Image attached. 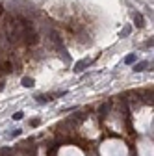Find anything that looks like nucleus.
Instances as JSON below:
<instances>
[{"mask_svg":"<svg viewBox=\"0 0 154 156\" xmlns=\"http://www.w3.org/2000/svg\"><path fill=\"white\" fill-rule=\"evenodd\" d=\"M87 63H89V60H82V62H78V63L74 65V71H76V73H80V71H84Z\"/></svg>","mask_w":154,"mask_h":156,"instance_id":"1","label":"nucleus"},{"mask_svg":"<svg viewBox=\"0 0 154 156\" xmlns=\"http://www.w3.org/2000/svg\"><path fill=\"white\" fill-rule=\"evenodd\" d=\"M134 21H136V26H143V17H141V13H134Z\"/></svg>","mask_w":154,"mask_h":156,"instance_id":"4","label":"nucleus"},{"mask_svg":"<svg viewBox=\"0 0 154 156\" xmlns=\"http://www.w3.org/2000/svg\"><path fill=\"white\" fill-rule=\"evenodd\" d=\"M13 119H15V121L23 119V112H17V113H13Z\"/></svg>","mask_w":154,"mask_h":156,"instance_id":"7","label":"nucleus"},{"mask_svg":"<svg viewBox=\"0 0 154 156\" xmlns=\"http://www.w3.org/2000/svg\"><path fill=\"white\" fill-rule=\"evenodd\" d=\"M134 62H136V54H130V56H126V58H124V63H128V65H130V63H134Z\"/></svg>","mask_w":154,"mask_h":156,"instance_id":"5","label":"nucleus"},{"mask_svg":"<svg viewBox=\"0 0 154 156\" xmlns=\"http://www.w3.org/2000/svg\"><path fill=\"white\" fill-rule=\"evenodd\" d=\"M52 97L54 95H39V97H37V101H39V102H50Z\"/></svg>","mask_w":154,"mask_h":156,"instance_id":"3","label":"nucleus"},{"mask_svg":"<svg viewBox=\"0 0 154 156\" xmlns=\"http://www.w3.org/2000/svg\"><path fill=\"white\" fill-rule=\"evenodd\" d=\"M147 62H141V63H138V65H134V71H136V73H141V71H145L147 69Z\"/></svg>","mask_w":154,"mask_h":156,"instance_id":"2","label":"nucleus"},{"mask_svg":"<svg viewBox=\"0 0 154 156\" xmlns=\"http://www.w3.org/2000/svg\"><path fill=\"white\" fill-rule=\"evenodd\" d=\"M128 34H130V26H126V28L121 32V35H128Z\"/></svg>","mask_w":154,"mask_h":156,"instance_id":"8","label":"nucleus"},{"mask_svg":"<svg viewBox=\"0 0 154 156\" xmlns=\"http://www.w3.org/2000/svg\"><path fill=\"white\" fill-rule=\"evenodd\" d=\"M23 86H24V87H32V86H33V80H32V78H24V80H23Z\"/></svg>","mask_w":154,"mask_h":156,"instance_id":"6","label":"nucleus"}]
</instances>
